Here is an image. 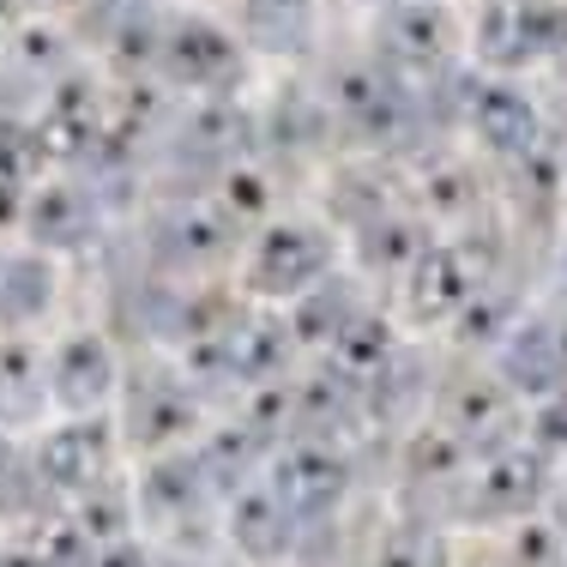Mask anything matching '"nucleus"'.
Instances as JSON below:
<instances>
[{"instance_id":"f257e3e1","label":"nucleus","mask_w":567,"mask_h":567,"mask_svg":"<svg viewBox=\"0 0 567 567\" xmlns=\"http://www.w3.org/2000/svg\"><path fill=\"white\" fill-rule=\"evenodd\" d=\"M381 61L404 66V73H435L458 49V19L441 0H399L381 12Z\"/></svg>"},{"instance_id":"f03ea898","label":"nucleus","mask_w":567,"mask_h":567,"mask_svg":"<svg viewBox=\"0 0 567 567\" xmlns=\"http://www.w3.org/2000/svg\"><path fill=\"white\" fill-rule=\"evenodd\" d=\"M164 66L182 85H224L236 73V43L206 19H175L164 31Z\"/></svg>"},{"instance_id":"7ed1b4c3","label":"nucleus","mask_w":567,"mask_h":567,"mask_svg":"<svg viewBox=\"0 0 567 567\" xmlns=\"http://www.w3.org/2000/svg\"><path fill=\"white\" fill-rule=\"evenodd\" d=\"M477 55L489 66H525L544 55V12L532 0H489L477 19Z\"/></svg>"},{"instance_id":"20e7f679","label":"nucleus","mask_w":567,"mask_h":567,"mask_svg":"<svg viewBox=\"0 0 567 567\" xmlns=\"http://www.w3.org/2000/svg\"><path fill=\"white\" fill-rule=\"evenodd\" d=\"M471 127L483 133V145H495L502 157H525L537 145V110L513 85H483L471 97Z\"/></svg>"},{"instance_id":"39448f33","label":"nucleus","mask_w":567,"mask_h":567,"mask_svg":"<svg viewBox=\"0 0 567 567\" xmlns=\"http://www.w3.org/2000/svg\"><path fill=\"white\" fill-rule=\"evenodd\" d=\"M339 110L357 121V127L386 133V127H399L404 97H399L393 79L374 73V66H344V73H339Z\"/></svg>"},{"instance_id":"423d86ee","label":"nucleus","mask_w":567,"mask_h":567,"mask_svg":"<svg viewBox=\"0 0 567 567\" xmlns=\"http://www.w3.org/2000/svg\"><path fill=\"white\" fill-rule=\"evenodd\" d=\"M308 12H315V0H248L254 37H260V43H272V49H302Z\"/></svg>"}]
</instances>
